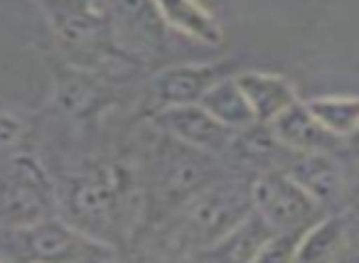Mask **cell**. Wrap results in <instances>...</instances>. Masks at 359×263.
<instances>
[{
	"label": "cell",
	"mask_w": 359,
	"mask_h": 263,
	"mask_svg": "<svg viewBox=\"0 0 359 263\" xmlns=\"http://www.w3.org/2000/svg\"><path fill=\"white\" fill-rule=\"evenodd\" d=\"M60 214L50 170L30 153L0 160V227L20 229Z\"/></svg>",
	"instance_id": "6"
},
{
	"label": "cell",
	"mask_w": 359,
	"mask_h": 263,
	"mask_svg": "<svg viewBox=\"0 0 359 263\" xmlns=\"http://www.w3.org/2000/svg\"><path fill=\"white\" fill-rule=\"evenodd\" d=\"M269 128L273 130V135L278 138L280 145L290 150V153H334L337 155L339 145L344 140L334 138L332 133L320 126V121L310 114V109L305 106V101H295L293 106L283 111L280 116H276L269 123Z\"/></svg>",
	"instance_id": "12"
},
{
	"label": "cell",
	"mask_w": 359,
	"mask_h": 263,
	"mask_svg": "<svg viewBox=\"0 0 359 263\" xmlns=\"http://www.w3.org/2000/svg\"><path fill=\"white\" fill-rule=\"evenodd\" d=\"M251 180L254 175L229 165L135 243L153 246V256L197 258L254 209Z\"/></svg>",
	"instance_id": "2"
},
{
	"label": "cell",
	"mask_w": 359,
	"mask_h": 263,
	"mask_svg": "<svg viewBox=\"0 0 359 263\" xmlns=\"http://www.w3.org/2000/svg\"><path fill=\"white\" fill-rule=\"evenodd\" d=\"M254 209L278 234H303L327 214L285 170H264L251 180Z\"/></svg>",
	"instance_id": "7"
},
{
	"label": "cell",
	"mask_w": 359,
	"mask_h": 263,
	"mask_svg": "<svg viewBox=\"0 0 359 263\" xmlns=\"http://www.w3.org/2000/svg\"><path fill=\"white\" fill-rule=\"evenodd\" d=\"M239 62L236 60H217V62H187V65H168L158 69L148 79L145 96L140 101L143 116L170 106L200 104L202 96L224 76L236 74Z\"/></svg>",
	"instance_id": "8"
},
{
	"label": "cell",
	"mask_w": 359,
	"mask_h": 263,
	"mask_svg": "<svg viewBox=\"0 0 359 263\" xmlns=\"http://www.w3.org/2000/svg\"><path fill=\"white\" fill-rule=\"evenodd\" d=\"M121 47L148 65L168 50V25L155 0H106Z\"/></svg>",
	"instance_id": "9"
},
{
	"label": "cell",
	"mask_w": 359,
	"mask_h": 263,
	"mask_svg": "<svg viewBox=\"0 0 359 263\" xmlns=\"http://www.w3.org/2000/svg\"><path fill=\"white\" fill-rule=\"evenodd\" d=\"M55 45L81 72H135L143 62L121 47L106 0H35Z\"/></svg>",
	"instance_id": "4"
},
{
	"label": "cell",
	"mask_w": 359,
	"mask_h": 263,
	"mask_svg": "<svg viewBox=\"0 0 359 263\" xmlns=\"http://www.w3.org/2000/svg\"><path fill=\"white\" fill-rule=\"evenodd\" d=\"M349 143H352V145H357V148H359V133H357V135H354V138H352V140H349Z\"/></svg>",
	"instance_id": "20"
},
{
	"label": "cell",
	"mask_w": 359,
	"mask_h": 263,
	"mask_svg": "<svg viewBox=\"0 0 359 263\" xmlns=\"http://www.w3.org/2000/svg\"><path fill=\"white\" fill-rule=\"evenodd\" d=\"M283 170L325 209H342L347 177L334 153H290Z\"/></svg>",
	"instance_id": "11"
},
{
	"label": "cell",
	"mask_w": 359,
	"mask_h": 263,
	"mask_svg": "<svg viewBox=\"0 0 359 263\" xmlns=\"http://www.w3.org/2000/svg\"><path fill=\"white\" fill-rule=\"evenodd\" d=\"M160 18L168 30L185 35L205 47H219L224 42V27L219 18L202 0H155Z\"/></svg>",
	"instance_id": "15"
},
{
	"label": "cell",
	"mask_w": 359,
	"mask_h": 263,
	"mask_svg": "<svg viewBox=\"0 0 359 263\" xmlns=\"http://www.w3.org/2000/svg\"><path fill=\"white\" fill-rule=\"evenodd\" d=\"M200 104L205 106L215 119H219L222 123L229 126L236 133L249 128V126L259 123L249 106V99H246L239 81H236V74H229L222 81H217V84L202 96Z\"/></svg>",
	"instance_id": "17"
},
{
	"label": "cell",
	"mask_w": 359,
	"mask_h": 263,
	"mask_svg": "<svg viewBox=\"0 0 359 263\" xmlns=\"http://www.w3.org/2000/svg\"><path fill=\"white\" fill-rule=\"evenodd\" d=\"M0 236H3V227H0Z\"/></svg>",
	"instance_id": "21"
},
{
	"label": "cell",
	"mask_w": 359,
	"mask_h": 263,
	"mask_svg": "<svg viewBox=\"0 0 359 263\" xmlns=\"http://www.w3.org/2000/svg\"><path fill=\"white\" fill-rule=\"evenodd\" d=\"M349 246V214L347 209H334L313 222L300 234L295 261H332L347 256Z\"/></svg>",
	"instance_id": "16"
},
{
	"label": "cell",
	"mask_w": 359,
	"mask_h": 263,
	"mask_svg": "<svg viewBox=\"0 0 359 263\" xmlns=\"http://www.w3.org/2000/svg\"><path fill=\"white\" fill-rule=\"evenodd\" d=\"M25 130L27 126L22 123L20 116L11 114V111H0V160L20 153Z\"/></svg>",
	"instance_id": "19"
},
{
	"label": "cell",
	"mask_w": 359,
	"mask_h": 263,
	"mask_svg": "<svg viewBox=\"0 0 359 263\" xmlns=\"http://www.w3.org/2000/svg\"><path fill=\"white\" fill-rule=\"evenodd\" d=\"M121 251L111 243L86 234L67 222L62 214L20 229H3L0 258L40 263H76V261H116Z\"/></svg>",
	"instance_id": "5"
},
{
	"label": "cell",
	"mask_w": 359,
	"mask_h": 263,
	"mask_svg": "<svg viewBox=\"0 0 359 263\" xmlns=\"http://www.w3.org/2000/svg\"><path fill=\"white\" fill-rule=\"evenodd\" d=\"M57 209L74 227L111 243L133 246L143 222L138 160L94 158L55 177Z\"/></svg>",
	"instance_id": "1"
},
{
	"label": "cell",
	"mask_w": 359,
	"mask_h": 263,
	"mask_svg": "<svg viewBox=\"0 0 359 263\" xmlns=\"http://www.w3.org/2000/svg\"><path fill=\"white\" fill-rule=\"evenodd\" d=\"M236 81L249 99V106L259 123H271L276 116H280L288 106H293L300 99L293 81L283 74H276V72L239 69Z\"/></svg>",
	"instance_id": "13"
},
{
	"label": "cell",
	"mask_w": 359,
	"mask_h": 263,
	"mask_svg": "<svg viewBox=\"0 0 359 263\" xmlns=\"http://www.w3.org/2000/svg\"><path fill=\"white\" fill-rule=\"evenodd\" d=\"M148 126L150 135L143 138L145 148L138 155L140 182H143V222L135 241L160 222H165L197 189H202L229 168L224 158L192 148L175 135L155 128L153 123Z\"/></svg>",
	"instance_id": "3"
},
{
	"label": "cell",
	"mask_w": 359,
	"mask_h": 263,
	"mask_svg": "<svg viewBox=\"0 0 359 263\" xmlns=\"http://www.w3.org/2000/svg\"><path fill=\"white\" fill-rule=\"evenodd\" d=\"M276 234L278 231L256 209H251L222 241L202 251L195 261H261V253Z\"/></svg>",
	"instance_id": "14"
},
{
	"label": "cell",
	"mask_w": 359,
	"mask_h": 263,
	"mask_svg": "<svg viewBox=\"0 0 359 263\" xmlns=\"http://www.w3.org/2000/svg\"><path fill=\"white\" fill-rule=\"evenodd\" d=\"M148 123H153L155 128L165 130V133L175 135L177 140L192 145V148H200L205 153H212L224 160L236 138V130H231L219 119H215L202 104L160 109L148 116Z\"/></svg>",
	"instance_id": "10"
},
{
	"label": "cell",
	"mask_w": 359,
	"mask_h": 263,
	"mask_svg": "<svg viewBox=\"0 0 359 263\" xmlns=\"http://www.w3.org/2000/svg\"><path fill=\"white\" fill-rule=\"evenodd\" d=\"M310 114L334 138L349 140L359 133V96L357 94H323L305 101Z\"/></svg>",
	"instance_id": "18"
}]
</instances>
